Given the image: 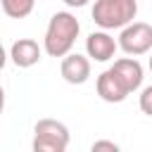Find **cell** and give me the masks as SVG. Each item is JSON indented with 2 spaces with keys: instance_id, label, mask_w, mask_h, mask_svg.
<instances>
[{
  "instance_id": "1",
  "label": "cell",
  "mask_w": 152,
  "mask_h": 152,
  "mask_svg": "<svg viewBox=\"0 0 152 152\" xmlns=\"http://www.w3.org/2000/svg\"><path fill=\"white\" fill-rule=\"evenodd\" d=\"M78 33H81V24L71 12H55L45 28L43 50L50 57H64L66 52H71Z\"/></svg>"
},
{
  "instance_id": "2",
  "label": "cell",
  "mask_w": 152,
  "mask_h": 152,
  "mask_svg": "<svg viewBox=\"0 0 152 152\" xmlns=\"http://www.w3.org/2000/svg\"><path fill=\"white\" fill-rule=\"evenodd\" d=\"M138 14V2L135 0H95L93 5V21L104 28H124L131 24Z\"/></svg>"
},
{
  "instance_id": "3",
  "label": "cell",
  "mask_w": 152,
  "mask_h": 152,
  "mask_svg": "<svg viewBox=\"0 0 152 152\" xmlns=\"http://www.w3.org/2000/svg\"><path fill=\"white\" fill-rule=\"evenodd\" d=\"M69 128L57 119H40L33 126V150L36 152H64L69 147Z\"/></svg>"
},
{
  "instance_id": "4",
  "label": "cell",
  "mask_w": 152,
  "mask_h": 152,
  "mask_svg": "<svg viewBox=\"0 0 152 152\" xmlns=\"http://www.w3.org/2000/svg\"><path fill=\"white\" fill-rule=\"evenodd\" d=\"M116 43L131 57L145 55V52L152 50V26L147 21H131V24H126L121 28Z\"/></svg>"
},
{
  "instance_id": "5",
  "label": "cell",
  "mask_w": 152,
  "mask_h": 152,
  "mask_svg": "<svg viewBox=\"0 0 152 152\" xmlns=\"http://www.w3.org/2000/svg\"><path fill=\"white\" fill-rule=\"evenodd\" d=\"M59 74L66 83L81 86L90 78V59L86 55H78V52H66L62 64H59Z\"/></svg>"
},
{
  "instance_id": "6",
  "label": "cell",
  "mask_w": 152,
  "mask_h": 152,
  "mask_svg": "<svg viewBox=\"0 0 152 152\" xmlns=\"http://www.w3.org/2000/svg\"><path fill=\"white\" fill-rule=\"evenodd\" d=\"M95 88H97V95L104 100V102H112V104H116V102H124L131 93H128V88L124 86V81L116 76V71L109 66V69H104L100 76H97V81H95Z\"/></svg>"
},
{
  "instance_id": "7",
  "label": "cell",
  "mask_w": 152,
  "mask_h": 152,
  "mask_svg": "<svg viewBox=\"0 0 152 152\" xmlns=\"http://www.w3.org/2000/svg\"><path fill=\"white\" fill-rule=\"evenodd\" d=\"M116 48H119V43H116L104 28H102V31H93V33L86 38V52H88V57L95 59V62H109V59L114 57Z\"/></svg>"
},
{
  "instance_id": "8",
  "label": "cell",
  "mask_w": 152,
  "mask_h": 152,
  "mask_svg": "<svg viewBox=\"0 0 152 152\" xmlns=\"http://www.w3.org/2000/svg\"><path fill=\"white\" fill-rule=\"evenodd\" d=\"M40 55H43V50H40V45H38L33 38H19V40H14L12 48H10V59H12L14 66H19V69L36 66V64L40 62Z\"/></svg>"
},
{
  "instance_id": "9",
  "label": "cell",
  "mask_w": 152,
  "mask_h": 152,
  "mask_svg": "<svg viewBox=\"0 0 152 152\" xmlns=\"http://www.w3.org/2000/svg\"><path fill=\"white\" fill-rule=\"evenodd\" d=\"M112 69L116 71V76L124 81V86L128 88V93H135L142 86V64L135 57H121L112 64Z\"/></svg>"
},
{
  "instance_id": "10",
  "label": "cell",
  "mask_w": 152,
  "mask_h": 152,
  "mask_svg": "<svg viewBox=\"0 0 152 152\" xmlns=\"http://www.w3.org/2000/svg\"><path fill=\"white\" fill-rule=\"evenodd\" d=\"M0 7L10 19H24L33 12L36 0H0Z\"/></svg>"
},
{
  "instance_id": "11",
  "label": "cell",
  "mask_w": 152,
  "mask_h": 152,
  "mask_svg": "<svg viewBox=\"0 0 152 152\" xmlns=\"http://www.w3.org/2000/svg\"><path fill=\"white\" fill-rule=\"evenodd\" d=\"M138 104H140V112H142V114L152 116V86L142 88V93H140V97H138Z\"/></svg>"
},
{
  "instance_id": "12",
  "label": "cell",
  "mask_w": 152,
  "mask_h": 152,
  "mask_svg": "<svg viewBox=\"0 0 152 152\" xmlns=\"http://www.w3.org/2000/svg\"><path fill=\"white\" fill-rule=\"evenodd\" d=\"M90 150H93V152H100V150H109V152H119V145H116V142H112V140H95Z\"/></svg>"
},
{
  "instance_id": "13",
  "label": "cell",
  "mask_w": 152,
  "mask_h": 152,
  "mask_svg": "<svg viewBox=\"0 0 152 152\" xmlns=\"http://www.w3.org/2000/svg\"><path fill=\"white\" fill-rule=\"evenodd\" d=\"M62 2H64L66 7H86L90 0H62Z\"/></svg>"
},
{
  "instance_id": "14",
  "label": "cell",
  "mask_w": 152,
  "mask_h": 152,
  "mask_svg": "<svg viewBox=\"0 0 152 152\" xmlns=\"http://www.w3.org/2000/svg\"><path fill=\"white\" fill-rule=\"evenodd\" d=\"M5 64H7V52H5V48H2V43H0V71H2Z\"/></svg>"
},
{
  "instance_id": "15",
  "label": "cell",
  "mask_w": 152,
  "mask_h": 152,
  "mask_svg": "<svg viewBox=\"0 0 152 152\" xmlns=\"http://www.w3.org/2000/svg\"><path fill=\"white\" fill-rule=\"evenodd\" d=\"M2 109H5V90L0 86V114H2Z\"/></svg>"
},
{
  "instance_id": "16",
  "label": "cell",
  "mask_w": 152,
  "mask_h": 152,
  "mask_svg": "<svg viewBox=\"0 0 152 152\" xmlns=\"http://www.w3.org/2000/svg\"><path fill=\"white\" fill-rule=\"evenodd\" d=\"M150 71H152V57H150Z\"/></svg>"
}]
</instances>
